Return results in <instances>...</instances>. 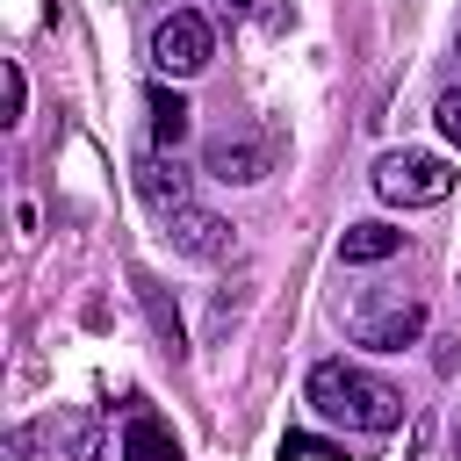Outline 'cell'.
<instances>
[{"label":"cell","instance_id":"obj_1","mask_svg":"<svg viewBox=\"0 0 461 461\" xmlns=\"http://www.w3.org/2000/svg\"><path fill=\"white\" fill-rule=\"evenodd\" d=\"M303 396L324 425H346V432H396L403 425V396L389 382H375L367 367H353V360H317Z\"/></svg>","mask_w":461,"mask_h":461},{"label":"cell","instance_id":"obj_2","mask_svg":"<svg viewBox=\"0 0 461 461\" xmlns=\"http://www.w3.org/2000/svg\"><path fill=\"white\" fill-rule=\"evenodd\" d=\"M375 194L396 209H432L454 194V166L439 151H382L375 158Z\"/></svg>","mask_w":461,"mask_h":461},{"label":"cell","instance_id":"obj_3","mask_svg":"<svg viewBox=\"0 0 461 461\" xmlns=\"http://www.w3.org/2000/svg\"><path fill=\"white\" fill-rule=\"evenodd\" d=\"M209 50H216V36H209V22H202L194 7H173V14L151 29V65H158L166 79H194V72L209 65Z\"/></svg>","mask_w":461,"mask_h":461},{"label":"cell","instance_id":"obj_4","mask_svg":"<svg viewBox=\"0 0 461 461\" xmlns=\"http://www.w3.org/2000/svg\"><path fill=\"white\" fill-rule=\"evenodd\" d=\"M267 144L259 137H216L209 151H202V173L209 180H223V187H252V180H267Z\"/></svg>","mask_w":461,"mask_h":461},{"label":"cell","instance_id":"obj_5","mask_svg":"<svg viewBox=\"0 0 461 461\" xmlns=\"http://www.w3.org/2000/svg\"><path fill=\"white\" fill-rule=\"evenodd\" d=\"M166 238H173V252H180V259H216V252L230 245V223H223L216 209H194V202H180V209L166 216Z\"/></svg>","mask_w":461,"mask_h":461},{"label":"cell","instance_id":"obj_6","mask_svg":"<svg viewBox=\"0 0 461 461\" xmlns=\"http://www.w3.org/2000/svg\"><path fill=\"white\" fill-rule=\"evenodd\" d=\"M418 339H425V303H389V310L360 317V346L367 353H403Z\"/></svg>","mask_w":461,"mask_h":461},{"label":"cell","instance_id":"obj_7","mask_svg":"<svg viewBox=\"0 0 461 461\" xmlns=\"http://www.w3.org/2000/svg\"><path fill=\"white\" fill-rule=\"evenodd\" d=\"M137 194H144L158 216H173V209L187 202V173H180V158H173V151H144V158H137Z\"/></svg>","mask_w":461,"mask_h":461},{"label":"cell","instance_id":"obj_8","mask_svg":"<svg viewBox=\"0 0 461 461\" xmlns=\"http://www.w3.org/2000/svg\"><path fill=\"white\" fill-rule=\"evenodd\" d=\"M144 108H151V144H158V151H180V144H187V115H194V108H187L166 79L144 94Z\"/></svg>","mask_w":461,"mask_h":461},{"label":"cell","instance_id":"obj_9","mask_svg":"<svg viewBox=\"0 0 461 461\" xmlns=\"http://www.w3.org/2000/svg\"><path fill=\"white\" fill-rule=\"evenodd\" d=\"M122 461H180V439H173L151 411H137V418L122 425Z\"/></svg>","mask_w":461,"mask_h":461},{"label":"cell","instance_id":"obj_10","mask_svg":"<svg viewBox=\"0 0 461 461\" xmlns=\"http://www.w3.org/2000/svg\"><path fill=\"white\" fill-rule=\"evenodd\" d=\"M403 245V230H389V223H353L346 238H339V259L346 267H375V259H389Z\"/></svg>","mask_w":461,"mask_h":461},{"label":"cell","instance_id":"obj_11","mask_svg":"<svg viewBox=\"0 0 461 461\" xmlns=\"http://www.w3.org/2000/svg\"><path fill=\"white\" fill-rule=\"evenodd\" d=\"M137 295H144V310H151V324H158V339H166V353H180V317L166 310V288H158L151 274H137Z\"/></svg>","mask_w":461,"mask_h":461},{"label":"cell","instance_id":"obj_12","mask_svg":"<svg viewBox=\"0 0 461 461\" xmlns=\"http://www.w3.org/2000/svg\"><path fill=\"white\" fill-rule=\"evenodd\" d=\"M65 454H72V461H101V425H94L86 411L65 418Z\"/></svg>","mask_w":461,"mask_h":461},{"label":"cell","instance_id":"obj_13","mask_svg":"<svg viewBox=\"0 0 461 461\" xmlns=\"http://www.w3.org/2000/svg\"><path fill=\"white\" fill-rule=\"evenodd\" d=\"M281 461H339V447H324V439H310V432H288V439H281Z\"/></svg>","mask_w":461,"mask_h":461},{"label":"cell","instance_id":"obj_14","mask_svg":"<svg viewBox=\"0 0 461 461\" xmlns=\"http://www.w3.org/2000/svg\"><path fill=\"white\" fill-rule=\"evenodd\" d=\"M432 122H439V137L461 151V94H439V108H432Z\"/></svg>","mask_w":461,"mask_h":461},{"label":"cell","instance_id":"obj_15","mask_svg":"<svg viewBox=\"0 0 461 461\" xmlns=\"http://www.w3.org/2000/svg\"><path fill=\"white\" fill-rule=\"evenodd\" d=\"M22 101H29V79L22 65H7V122H22Z\"/></svg>","mask_w":461,"mask_h":461},{"label":"cell","instance_id":"obj_16","mask_svg":"<svg viewBox=\"0 0 461 461\" xmlns=\"http://www.w3.org/2000/svg\"><path fill=\"white\" fill-rule=\"evenodd\" d=\"M454 58H461V36H454Z\"/></svg>","mask_w":461,"mask_h":461},{"label":"cell","instance_id":"obj_17","mask_svg":"<svg viewBox=\"0 0 461 461\" xmlns=\"http://www.w3.org/2000/svg\"><path fill=\"white\" fill-rule=\"evenodd\" d=\"M230 7H245V0H230Z\"/></svg>","mask_w":461,"mask_h":461}]
</instances>
